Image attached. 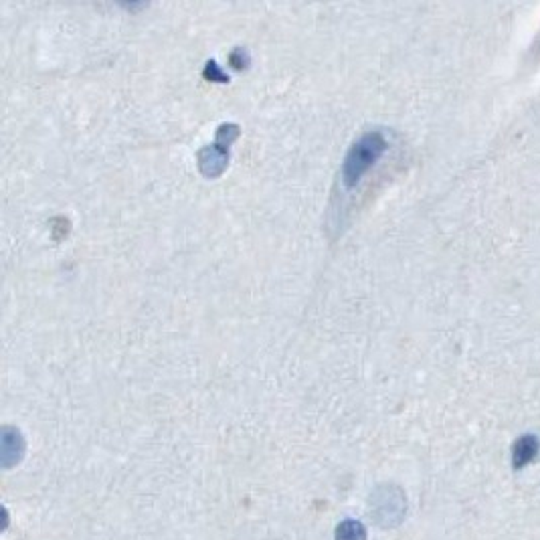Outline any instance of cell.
I'll list each match as a JSON object with an SVG mask.
<instances>
[{
  "label": "cell",
  "mask_w": 540,
  "mask_h": 540,
  "mask_svg": "<svg viewBox=\"0 0 540 540\" xmlns=\"http://www.w3.org/2000/svg\"><path fill=\"white\" fill-rule=\"evenodd\" d=\"M229 160V146L221 144V138H217V144L207 146L205 150L198 154V166L200 172L209 179H217L227 168Z\"/></svg>",
  "instance_id": "7a4b0ae2"
},
{
  "label": "cell",
  "mask_w": 540,
  "mask_h": 540,
  "mask_svg": "<svg viewBox=\"0 0 540 540\" xmlns=\"http://www.w3.org/2000/svg\"><path fill=\"white\" fill-rule=\"evenodd\" d=\"M23 451H25L23 436L13 427H4L2 429V465L11 467L18 464L23 457Z\"/></svg>",
  "instance_id": "3957f363"
},
{
  "label": "cell",
  "mask_w": 540,
  "mask_h": 540,
  "mask_svg": "<svg viewBox=\"0 0 540 540\" xmlns=\"http://www.w3.org/2000/svg\"><path fill=\"white\" fill-rule=\"evenodd\" d=\"M539 453V441L534 436H524L520 437L516 443H514V450H512V460H514V467H522V465L530 464Z\"/></svg>",
  "instance_id": "277c9868"
},
{
  "label": "cell",
  "mask_w": 540,
  "mask_h": 540,
  "mask_svg": "<svg viewBox=\"0 0 540 540\" xmlns=\"http://www.w3.org/2000/svg\"><path fill=\"white\" fill-rule=\"evenodd\" d=\"M336 540H366V530L356 520H344L336 526Z\"/></svg>",
  "instance_id": "5b68a950"
},
{
  "label": "cell",
  "mask_w": 540,
  "mask_h": 540,
  "mask_svg": "<svg viewBox=\"0 0 540 540\" xmlns=\"http://www.w3.org/2000/svg\"><path fill=\"white\" fill-rule=\"evenodd\" d=\"M387 150V138L383 132H366L354 142V146L348 150L344 164L340 170V179L344 188H354L360 179L375 166V162Z\"/></svg>",
  "instance_id": "6da1fadb"
}]
</instances>
